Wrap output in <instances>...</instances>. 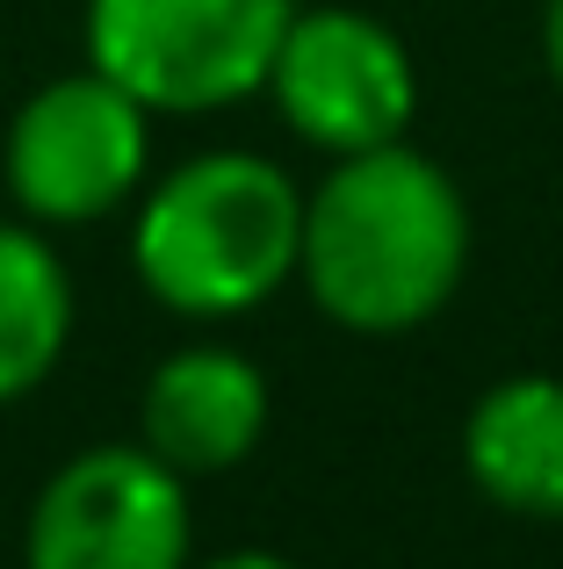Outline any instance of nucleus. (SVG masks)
<instances>
[{
    "instance_id": "nucleus-9",
    "label": "nucleus",
    "mask_w": 563,
    "mask_h": 569,
    "mask_svg": "<svg viewBox=\"0 0 563 569\" xmlns=\"http://www.w3.org/2000/svg\"><path fill=\"white\" fill-rule=\"evenodd\" d=\"M72 339V281L51 238L0 223V403H22Z\"/></svg>"
},
{
    "instance_id": "nucleus-2",
    "label": "nucleus",
    "mask_w": 563,
    "mask_h": 569,
    "mask_svg": "<svg viewBox=\"0 0 563 569\" xmlns=\"http://www.w3.org/2000/svg\"><path fill=\"white\" fill-rule=\"evenodd\" d=\"M304 252V194L260 152H203L145 194L130 267L181 318H239L268 303Z\"/></svg>"
},
{
    "instance_id": "nucleus-3",
    "label": "nucleus",
    "mask_w": 563,
    "mask_h": 569,
    "mask_svg": "<svg viewBox=\"0 0 563 569\" xmlns=\"http://www.w3.org/2000/svg\"><path fill=\"white\" fill-rule=\"evenodd\" d=\"M296 0H87V66L152 116H210L260 94Z\"/></svg>"
},
{
    "instance_id": "nucleus-4",
    "label": "nucleus",
    "mask_w": 563,
    "mask_h": 569,
    "mask_svg": "<svg viewBox=\"0 0 563 569\" xmlns=\"http://www.w3.org/2000/svg\"><path fill=\"white\" fill-rule=\"evenodd\" d=\"M145 152H152V109L87 66L14 109L0 181L37 223H95L138 188Z\"/></svg>"
},
{
    "instance_id": "nucleus-8",
    "label": "nucleus",
    "mask_w": 563,
    "mask_h": 569,
    "mask_svg": "<svg viewBox=\"0 0 563 569\" xmlns=\"http://www.w3.org/2000/svg\"><path fill=\"white\" fill-rule=\"evenodd\" d=\"M463 469L498 512L563 519V376H498L463 418Z\"/></svg>"
},
{
    "instance_id": "nucleus-5",
    "label": "nucleus",
    "mask_w": 563,
    "mask_h": 569,
    "mask_svg": "<svg viewBox=\"0 0 563 569\" xmlns=\"http://www.w3.org/2000/svg\"><path fill=\"white\" fill-rule=\"evenodd\" d=\"M188 476L152 447H80L37 490L22 569H188Z\"/></svg>"
},
{
    "instance_id": "nucleus-7",
    "label": "nucleus",
    "mask_w": 563,
    "mask_h": 569,
    "mask_svg": "<svg viewBox=\"0 0 563 569\" xmlns=\"http://www.w3.org/2000/svg\"><path fill=\"white\" fill-rule=\"evenodd\" d=\"M268 432V376L231 347H181L152 368L138 440L181 476L239 469Z\"/></svg>"
},
{
    "instance_id": "nucleus-10",
    "label": "nucleus",
    "mask_w": 563,
    "mask_h": 569,
    "mask_svg": "<svg viewBox=\"0 0 563 569\" xmlns=\"http://www.w3.org/2000/svg\"><path fill=\"white\" fill-rule=\"evenodd\" d=\"M188 569H296V562H289V556H275V548H231V556L188 562Z\"/></svg>"
},
{
    "instance_id": "nucleus-1",
    "label": "nucleus",
    "mask_w": 563,
    "mask_h": 569,
    "mask_svg": "<svg viewBox=\"0 0 563 569\" xmlns=\"http://www.w3.org/2000/svg\"><path fill=\"white\" fill-rule=\"evenodd\" d=\"M470 267L463 188L412 152L405 138L347 152L304 202V274L310 303L362 339H397L441 318Z\"/></svg>"
},
{
    "instance_id": "nucleus-6",
    "label": "nucleus",
    "mask_w": 563,
    "mask_h": 569,
    "mask_svg": "<svg viewBox=\"0 0 563 569\" xmlns=\"http://www.w3.org/2000/svg\"><path fill=\"white\" fill-rule=\"evenodd\" d=\"M282 123L304 144L347 159V152H376L397 144L419 109V72H412L397 29H383L362 8H310L289 14L268 87Z\"/></svg>"
},
{
    "instance_id": "nucleus-11",
    "label": "nucleus",
    "mask_w": 563,
    "mask_h": 569,
    "mask_svg": "<svg viewBox=\"0 0 563 569\" xmlns=\"http://www.w3.org/2000/svg\"><path fill=\"white\" fill-rule=\"evenodd\" d=\"M542 58H550V72H556V87H563V0L542 8Z\"/></svg>"
}]
</instances>
